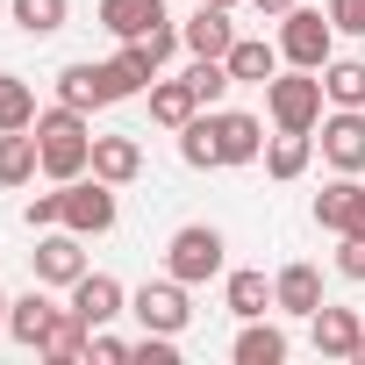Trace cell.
Returning <instances> with one entry per match:
<instances>
[{"instance_id": "1", "label": "cell", "mask_w": 365, "mask_h": 365, "mask_svg": "<svg viewBox=\"0 0 365 365\" xmlns=\"http://www.w3.org/2000/svg\"><path fill=\"white\" fill-rule=\"evenodd\" d=\"M36 150H43V172H51V179H79V172L93 165V122L58 101V108L36 115Z\"/></svg>"}, {"instance_id": "2", "label": "cell", "mask_w": 365, "mask_h": 365, "mask_svg": "<svg viewBox=\"0 0 365 365\" xmlns=\"http://www.w3.org/2000/svg\"><path fill=\"white\" fill-rule=\"evenodd\" d=\"M165 272L172 279H187V287H208L230 272V244L215 222H187V230H172L165 237Z\"/></svg>"}, {"instance_id": "3", "label": "cell", "mask_w": 365, "mask_h": 365, "mask_svg": "<svg viewBox=\"0 0 365 365\" xmlns=\"http://www.w3.org/2000/svg\"><path fill=\"white\" fill-rule=\"evenodd\" d=\"M279 58L287 65H301V72H322L329 58H336V22H329V8H294L279 15Z\"/></svg>"}, {"instance_id": "4", "label": "cell", "mask_w": 365, "mask_h": 365, "mask_svg": "<svg viewBox=\"0 0 365 365\" xmlns=\"http://www.w3.org/2000/svg\"><path fill=\"white\" fill-rule=\"evenodd\" d=\"M322 108H329V93H322V72H272L265 79V115H272V129H315L322 122Z\"/></svg>"}, {"instance_id": "5", "label": "cell", "mask_w": 365, "mask_h": 365, "mask_svg": "<svg viewBox=\"0 0 365 365\" xmlns=\"http://www.w3.org/2000/svg\"><path fill=\"white\" fill-rule=\"evenodd\" d=\"M58 187H65V230H79V237H108V230L122 222V201H115L108 179L79 172V179H58Z\"/></svg>"}, {"instance_id": "6", "label": "cell", "mask_w": 365, "mask_h": 365, "mask_svg": "<svg viewBox=\"0 0 365 365\" xmlns=\"http://www.w3.org/2000/svg\"><path fill=\"white\" fill-rule=\"evenodd\" d=\"M129 315L143 322V329H158V336H179V329H187L194 322V301H187V279H143L136 294H129Z\"/></svg>"}, {"instance_id": "7", "label": "cell", "mask_w": 365, "mask_h": 365, "mask_svg": "<svg viewBox=\"0 0 365 365\" xmlns=\"http://www.w3.org/2000/svg\"><path fill=\"white\" fill-rule=\"evenodd\" d=\"M315 150L329 172H365V108H322Z\"/></svg>"}, {"instance_id": "8", "label": "cell", "mask_w": 365, "mask_h": 365, "mask_svg": "<svg viewBox=\"0 0 365 365\" xmlns=\"http://www.w3.org/2000/svg\"><path fill=\"white\" fill-rule=\"evenodd\" d=\"M29 272H36L43 287H72L79 272H93V265H86V237H79V230H65V222H58V230H36Z\"/></svg>"}, {"instance_id": "9", "label": "cell", "mask_w": 365, "mask_h": 365, "mask_svg": "<svg viewBox=\"0 0 365 365\" xmlns=\"http://www.w3.org/2000/svg\"><path fill=\"white\" fill-rule=\"evenodd\" d=\"M315 230H329V237L365 230V172H336L329 187L315 194Z\"/></svg>"}, {"instance_id": "10", "label": "cell", "mask_w": 365, "mask_h": 365, "mask_svg": "<svg viewBox=\"0 0 365 365\" xmlns=\"http://www.w3.org/2000/svg\"><path fill=\"white\" fill-rule=\"evenodd\" d=\"M65 294H72V315H79L86 329H108L115 315H129V287H122L115 272H79Z\"/></svg>"}, {"instance_id": "11", "label": "cell", "mask_w": 365, "mask_h": 365, "mask_svg": "<svg viewBox=\"0 0 365 365\" xmlns=\"http://www.w3.org/2000/svg\"><path fill=\"white\" fill-rule=\"evenodd\" d=\"M215 150H222V165H258L265 158V122L244 115V108H215Z\"/></svg>"}, {"instance_id": "12", "label": "cell", "mask_w": 365, "mask_h": 365, "mask_svg": "<svg viewBox=\"0 0 365 365\" xmlns=\"http://www.w3.org/2000/svg\"><path fill=\"white\" fill-rule=\"evenodd\" d=\"M272 308H279V315H294V322H308V315L322 308V272H315L308 258L279 265V272H272Z\"/></svg>"}, {"instance_id": "13", "label": "cell", "mask_w": 365, "mask_h": 365, "mask_svg": "<svg viewBox=\"0 0 365 365\" xmlns=\"http://www.w3.org/2000/svg\"><path fill=\"white\" fill-rule=\"evenodd\" d=\"M58 315H65V308H58V301L43 294V279H36L29 294H15V301H8V336H15L22 351H43V336H51V322H58Z\"/></svg>"}, {"instance_id": "14", "label": "cell", "mask_w": 365, "mask_h": 365, "mask_svg": "<svg viewBox=\"0 0 365 365\" xmlns=\"http://www.w3.org/2000/svg\"><path fill=\"white\" fill-rule=\"evenodd\" d=\"M179 43H187L194 58H230V43H237L230 8H208V0H194V15L179 22Z\"/></svg>"}, {"instance_id": "15", "label": "cell", "mask_w": 365, "mask_h": 365, "mask_svg": "<svg viewBox=\"0 0 365 365\" xmlns=\"http://www.w3.org/2000/svg\"><path fill=\"white\" fill-rule=\"evenodd\" d=\"M365 336V322H358V308H336V301H322L315 315H308V344H315V358H351V344Z\"/></svg>"}, {"instance_id": "16", "label": "cell", "mask_w": 365, "mask_h": 365, "mask_svg": "<svg viewBox=\"0 0 365 365\" xmlns=\"http://www.w3.org/2000/svg\"><path fill=\"white\" fill-rule=\"evenodd\" d=\"M308 165H315V129H272V136H265V179L294 187Z\"/></svg>"}, {"instance_id": "17", "label": "cell", "mask_w": 365, "mask_h": 365, "mask_svg": "<svg viewBox=\"0 0 365 365\" xmlns=\"http://www.w3.org/2000/svg\"><path fill=\"white\" fill-rule=\"evenodd\" d=\"M287 351H294V336H287L279 322H265V315H251V322L237 329V344H230L237 365H287Z\"/></svg>"}, {"instance_id": "18", "label": "cell", "mask_w": 365, "mask_h": 365, "mask_svg": "<svg viewBox=\"0 0 365 365\" xmlns=\"http://www.w3.org/2000/svg\"><path fill=\"white\" fill-rule=\"evenodd\" d=\"M194 115H201V93H194L187 72H179V79L158 72V79H150V122H158V129H187Z\"/></svg>"}, {"instance_id": "19", "label": "cell", "mask_w": 365, "mask_h": 365, "mask_svg": "<svg viewBox=\"0 0 365 365\" xmlns=\"http://www.w3.org/2000/svg\"><path fill=\"white\" fill-rule=\"evenodd\" d=\"M93 179H108V187H129V179H143V143L136 136H93Z\"/></svg>"}, {"instance_id": "20", "label": "cell", "mask_w": 365, "mask_h": 365, "mask_svg": "<svg viewBox=\"0 0 365 365\" xmlns=\"http://www.w3.org/2000/svg\"><path fill=\"white\" fill-rule=\"evenodd\" d=\"M158 22H172L165 0H101V29H108L115 43H136V36L158 29Z\"/></svg>"}, {"instance_id": "21", "label": "cell", "mask_w": 365, "mask_h": 365, "mask_svg": "<svg viewBox=\"0 0 365 365\" xmlns=\"http://www.w3.org/2000/svg\"><path fill=\"white\" fill-rule=\"evenodd\" d=\"M222 308H230L237 322L265 315V308H272V279H265L258 265H237V272H222Z\"/></svg>"}, {"instance_id": "22", "label": "cell", "mask_w": 365, "mask_h": 365, "mask_svg": "<svg viewBox=\"0 0 365 365\" xmlns=\"http://www.w3.org/2000/svg\"><path fill=\"white\" fill-rule=\"evenodd\" d=\"M36 172H43L36 129H0V187H29Z\"/></svg>"}, {"instance_id": "23", "label": "cell", "mask_w": 365, "mask_h": 365, "mask_svg": "<svg viewBox=\"0 0 365 365\" xmlns=\"http://www.w3.org/2000/svg\"><path fill=\"white\" fill-rule=\"evenodd\" d=\"M222 65H230V79H237V86H265V79L279 72V43H265V36H237Z\"/></svg>"}, {"instance_id": "24", "label": "cell", "mask_w": 365, "mask_h": 365, "mask_svg": "<svg viewBox=\"0 0 365 365\" xmlns=\"http://www.w3.org/2000/svg\"><path fill=\"white\" fill-rule=\"evenodd\" d=\"M172 136H179V158H187L194 172H215L222 165V150H215V108H201L187 129H172Z\"/></svg>"}, {"instance_id": "25", "label": "cell", "mask_w": 365, "mask_h": 365, "mask_svg": "<svg viewBox=\"0 0 365 365\" xmlns=\"http://www.w3.org/2000/svg\"><path fill=\"white\" fill-rule=\"evenodd\" d=\"M58 101H65V108H79V115L108 108V101H101V65H93V58L65 65V72H58Z\"/></svg>"}, {"instance_id": "26", "label": "cell", "mask_w": 365, "mask_h": 365, "mask_svg": "<svg viewBox=\"0 0 365 365\" xmlns=\"http://www.w3.org/2000/svg\"><path fill=\"white\" fill-rule=\"evenodd\" d=\"M86 344H93V329L65 308V315L51 322V336H43V351H36V358H51V365H79V358H86Z\"/></svg>"}, {"instance_id": "27", "label": "cell", "mask_w": 365, "mask_h": 365, "mask_svg": "<svg viewBox=\"0 0 365 365\" xmlns=\"http://www.w3.org/2000/svg\"><path fill=\"white\" fill-rule=\"evenodd\" d=\"M322 93H329V108H365V58H329Z\"/></svg>"}, {"instance_id": "28", "label": "cell", "mask_w": 365, "mask_h": 365, "mask_svg": "<svg viewBox=\"0 0 365 365\" xmlns=\"http://www.w3.org/2000/svg\"><path fill=\"white\" fill-rule=\"evenodd\" d=\"M8 15H15L22 36H58L65 15H72V0H8Z\"/></svg>"}, {"instance_id": "29", "label": "cell", "mask_w": 365, "mask_h": 365, "mask_svg": "<svg viewBox=\"0 0 365 365\" xmlns=\"http://www.w3.org/2000/svg\"><path fill=\"white\" fill-rule=\"evenodd\" d=\"M0 129H36V93L22 72H0Z\"/></svg>"}, {"instance_id": "30", "label": "cell", "mask_w": 365, "mask_h": 365, "mask_svg": "<svg viewBox=\"0 0 365 365\" xmlns=\"http://www.w3.org/2000/svg\"><path fill=\"white\" fill-rule=\"evenodd\" d=\"M129 51H136V58H143V72L158 79V72L172 65V51H187V43H179V29H172V22H158V29H143V36H136Z\"/></svg>"}, {"instance_id": "31", "label": "cell", "mask_w": 365, "mask_h": 365, "mask_svg": "<svg viewBox=\"0 0 365 365\" xmlns=\"http://www.w3.org/2000/svg\"><path fill=\"white\" fill-rule=\"evenodd\" d=\"M187 79H194V93H201V108H222V101H230V86H237L222 58H194V65H187Z\"/></svg>"}, {"instance_id": "32", "label": "cell", "mask_w": 365, "mask_h": 365, "mask_svg": "<svg viewBox=\"0 0 365 365\" xmlns=\"http://www.w3.org/2000/svg\"><path fill=\"white\" fill-rule=\"evenodd\" d=\"M22 222H29V230H58V222H65V187L29 194V201H22Z\"/></svg>"}, {"instance_id": "33", "label": "cell", "mask_w": 365, "mask_h": 365, "mask_svg": "<svg viewBox=\"0 0 365 365\" xmlns=\"http://www.w3.org/2000/svg\"><path fill=\"white\" fill-rule=\"evenodd\" d=\"M336 279H351V287H365V230H351V237H336Z\"/></svg>"}, {"instance_id": "34", "label": "cell", "mask_w": 365, "mask_h": 365, "mask_svg": "<svg viewBox=\"0 0 365 365\" xmlns=\"http://www.w3.org/2000/svg\"><path fill=\"white\" fill-rule=\"evenodd\" d=\"M129 358H143V365H179V336H158V329H143V336L129 344Z\"/></svg>"}, {"instance_id": "35", "label": "cell", "mask_w": 365, "mask_h": 365, "mask_svg": "<svg viewBox=\"0 0 365 365\" xmlns=\"http://www.w3.org/2000/svg\"><path fill=\"white\" fill-rule=\"evenodd\" d=\"M329 22L336 36H365V0H329Z\"/></svg>"}, {"instance_id": "36", "label": "cell", "mask_w": 365, "mask_h": 365, "mask_svg": "<svg viewBox=\"0 0 365 365\" xmlns=\"http://www.w3.org/2000/svg\"><path fill=\"white\" fill-rule=\"evenodd\" d=\"M86 358H101V365H122V358H129V336H115V329H93Z\"/></svg>"}, {"instance_id": "37", "label": "cell", "mask_w": 365, "mask_h": 365, "mask_svg": "<svg viewBox=\"0 0 365 365\" xmlns=\"http://www.w3.org/2000/svg\"><path fill=\"white\" fill-rule=\"evenodd\" d=\"M251 8H258V15H272V22H279V15H287V8H294V0H251Z\"/></svg>"}, {"instance_id": "38", "label": "cell", "mask_w": 365, "mask_h": 365, "mask_svg": "<svg viewBox=\"0 0 365 365\" xmlns=\"http://www.w3.org/2000/svg\"><path fill=\"white\" fill-rule=\"evenodd\" d=\"M351 365H365V336H358V344H351Z\"/></svg>"}, {"instance_id": "39", "label": "cell", "mask_w": 365, "mask_h": 365, "mask_svg": "<svg viewBox=\"0 0 365 365\" xmlns=\"http://www.w3.org/2000/svg\"><path fill=\"white\" fill-rule=\"evenodd\" d=\"M208 8H244V0H208Z\"/></svg>"}, {"instance_id": "40", "label": "cell", "mask_w": 365, "mask_h": 365, "mask_svg": "<svg viewBox=\"0 0 365 365\" xmlns=\"http://www.w3.org/2000/svg\"><path fill=\"white\" fill-rule=\"evenodd\" d=\"M0 329H8V294H0Z\"/></svg>"}]
</instances>
